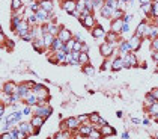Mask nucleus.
Instances as JSON below:
<instances>
[{
    "label": "nucleus",
    "mask_w": 158,
    "mask_h": 139,
    "mask_svg": "<svg viewBox=\"0 0 158 139\" xmlns=\"http://www.w3.org/2000/svg\"><path fill=\"white\" fill-rule=\"evenodd\" d=\"M57 38H60V39H62V42L66 44L68 41H71V39H72V34H71L68 29H65V27H63V29H60V32H59Z\"/></svg>",
    "instance_id": "423d86ee"
},
{
    "label": "nucleus",
    "mask_w": 158,
    "mask_h": 139,
    "mask_svg": "<svg viewBox=\"0 0 158 139\" xmlns=\"http://www.w3.org/2000/svg\"><path fill=\"white\" fill-rule=\"evenodd\" d=\"M142 123H143V124H144V125H148V124H149V120H148V118H144V120H143V121H142Z\"/></svg>",
    "instance_id": "13d9d810"
},
{
    "label": "nucleus",
    "mask_w": 158,
    "mask_h": 139,
    "mask_svg": "<svg viewBox=\"0 0 158 139\" xmlns=\"http://www.w3.org/2000/svg\"><path fill=\"white\" fill-rule=\"evenodd\" d=\"M123 15V12L121 11V9H115V12H113V18L115 20H117V18H121Z\"/></svg>",
    "instance_id": "ea45409f"
},
{
    "label": "nucleus",
    "mask_w": 158,
    "mask_h": 139,
    "mask_svg": "<svg viewBox=\"0 0 158 139\" xmlns=\"http://www.w3.org/2000/svg\"><path fill=\"white\" fill-rule=\"evenodd\" d=\"M29 92H30V88L26 86V85H18V86H17V94L21 98H26L29 95Z\"/></svg>",
    "instance_id": "9d476101"
},
{
    "label": "nucleus",
    "mask_w": 158,
    "mask_h": 139,
    "mask_svg": "<svg viewBox=\"0 0 158 139\" xmlns=\"http://www.w3.org/2000/svg\"><path fill=\"white\" fill-rule=\"evenodd\" d=\"M87 50H89V47H87V44H83V47H81V53H87Z\"/></svg>",
    "instance_id": "603ef678"
},
{
    "label": "nucleus",
    "mask_w": 158,
    "mask_h": 139,
    "mask_svg": "<svg viewBox=\"0 0 158 139\" xmlns=\"http://www.w3.org/2000/svg\"><path fill=\"white\" fill-rule=\"evenodd\" d=\"M154 116H155V121L158 123V114H157V115H154Z\"/></svg>",
    "instance_id": "e2e57ef3"
},
{
    "label": "nucleus",
    "mask_w": 158,
    "mask_h": 139,
    "mask_svg": "<svg viewBox=\"0 0 158 139\" xmlns=\"http://www.w3.org/2000/svg\"><path fill=\"white\" fill-rule=\"evenodd\" d=\"M100 51L104 58H108L111 53H113V49H111V42H104L101 47H100Z\"/></svg>",
    "instance_id": "0eeeda50"
},
{
    "label": "nucleus",
    "mask_w": 158,
    "mask_h": 139,
    "mask_svg": "<svg viewBox=\"0 0 158 139\" xmlns=\"http://www.w3.org/2000/svg\"><path fill=\"white\" fill-rule=\"evenodd\" d=\"M144 103H146V106H152L154 103H155V100H154V97H152V94H149L146 95V100H144Z\"/></svg>",
    "instance_id": "4c0bfd02"
},
{
    "label": "nucleus",
    "mask_w": 158,
    "mask_h": 139,
    "mask_svg": "<svg viewBox=\"0 0 158 139\" xmlns=\"http://www.w3.org/2000/svg\"><path fill=\"white\" fill-rule=\"evenodd\" d=\"M11 6H12V11H17L23 6V0H12Z\"/></svg>",
    "instance_id": "473e14b6"
},
{
    "label": "nucleus",
    "mask_w": 158,
    "mask_h": 139,
    "mask_svg": "<svg viewBox=\"0 0 158 139\" xmlns=\"http://www.w3.org/2000/svg\"><path fill=\"white\" fill-rule=\"evenodd\" d=\"M122 138H123V139H128L130 135H128V133H122Z\"/></svg>",
    "instance_id": "052dcab7"
},
{
    "label": "nucleus",
    "mask_w": 158,
    "mask_h": 139,
    "mask_svg": "<svg viewBox=\"0 0 158 139\" xmlns=\"http://www.w3.org/2000/svg\"><path fill=\"white\" fill-rule=\"evenodd\" d=\"M113 12H115V9L113 8H110V6H107L104 3V6L101 8V15L104 17V18H110V17H113Z\"/></svg>",
    "instance_id": "dca6fc26"
},
{
    "label": "nucleus",
    "mask_w": 158,
    "mask_h": 139,
    "mask_svg": "<svg viewBox=\"0 0 158 139\" xmlns=\"http://www.w3.org/2000/svg\"><path fill=\"white\" fill-rule=\"evenodd\" d=\"M89 139H100V138H102V135H101V131L100 130H95V129H92V131L89 133V136H87Z\"/></svg>",
    "instance_id": "c85d7f7f"
},
{
    "label": "nucleus",
    "mask_w": 158,
    "mask_h": 139,
    "mask_svg": "<svg viewBox=\"0 0 158 139\" xmlns=\"http://www.w3.org/2000/svg\"><path fill=\"white\" fill-rule=\"evenodd\" d=\"M122 2H128V0H122Z\"/></svg>",
    "instance_id": "0e129e2a"
},
{
    "label": "nucleus",
    "mask_w": 158,
    "mask_h": 139,
    "mask_svg": "<svg viewBox=\"0 0 158 139\" xmlns=\"http://www.w3.org/2000/svg\"><path fill=\"white\" fill-rule=\"evenodd\" d=\"M2 138L3 139H14L12 135H11V131H5V133H2Z\"/></svg>",
    "instance_id": "49530a36"
},
{
    "label": "nucleus",
    "mask_w": 158,
    "mask_h": 139,
    "mask_svg": "<svg viewBox=\"0 0 158 139\" xmlns=\"http://www.w3.org/2000/svg\"><path fill=\"white\" fill-rule=\"evenodd\" d=\"M32 127H33V125L32 124H26V123H21L20 124V131H24V133H32Z\"/></svg>",
    "instance_id": "bb28decb"
},
{
    "label": "nucleus",
    "mask_w": 158,
    "mask_h": 139,
    "mask_svg": "<svg viewBox=\"0 0 158 139\" xmlns=\"http://www.w3.org/2000/svg\"><path fill=\"white\" fill-rule=\"evenodd\" d=\"M78 62H80V64H87V62H89L87 53H81V51H80V58H78Z\"/></svg>",
    "instance_id": "72a5a7b5"
},
{
    "label": "nucleus",
    "mask_w": 158,
    "mask_h": 139,
    "mask_svg": "<svg viewBox=\"0 0 158 139\" xmlns=\"http://www.w3.org/2000/svg\"><path fill=\"white\" fill-rule=\"evenodd\" d=\"M119 50H121V53H122V56H123V55H127V53L131 50V45H130V42H128V41L122 42V44L119 45Z\"/></svg>",
    "instance_id": "a878e982"
},
{
    "label": "nucleus",
    "mask_w": 158,
    "mask_h": 139,
    "mask_svg": "<svg viewBox=\"0 0 158 139\" xmlns=\"http://www.w3.org/2000/svg\"><path fill=\"white\" fill-rule=\"evenodd\" d=\"M66 124H68V129L72 130V129H77L80 121H78V118H68L66 120Z\"/></svg>",
    "instance_id": "4be33fe9"
},
{
    "label": "nucleus",
    "mask_w": 158,
    "mask_h": 139,
    "mask_svg": "<svg viewBox=\"0 0 158 139\" xmlns=\"http://www.w3.org/2000/svg\"><path fill=\"white\" fill-rule=\"evenodd\" d=\"M35 15L38 18V21H45L48 18V12L44 11V9H39V12H35Z\"/></svg>",
    "instance_id": "b1692460"
},
{
    "label": "nucleus",
    "mask_w": 158,
    "mask_h": 139,
    "mask_svg": "<svg viewBox=\"0 0 158 139\" xmlns=\"http://www.w3.org/2000/svg\"><path fill=\"white\" fill-rule=\"evenodd\" d=\"M123 68V58H116L113 62H111V70L113 71H119Z\"/></svg>",
    "instance_id": "a211bd4d"
},
{
    "label": "nucleus",
    "mask_w": 158,
    "mask_h": 139,
    "mask_svg": "<svg viewBox=\"0 0 158 139\" xmlns=\"http://www.w3.org/2000/svg\"><path fill=\"white\" fill-rule=\"evenodd\" d=\"M137 65V58L136 55L133 53H127V55H123V67L125 68H131V67H136Z\"/></svg>",
    "instance_id": "f03ea898"
},
{
    "label": "nucleus",
    "mask_w": 158,
    "mask_h": 139,
    "mask_svg": "<svg viewBox=\"0 0 158 139\" xmlns=\"http://www.w3.org/2000/svg\"><path fill=\"white\" fill-rule=\"evenodd\" d=\"M15 32H17L20 36H23L24 34H27V32H29V21H21V23L17 26Z\"/></svg>",
    "instance_id": "6e6552de"
},
{
    "label": "nucleus",
    "mask_w": 158,
    "mask_h": 139,
    "mask_svg": "<svg viewBox=\"0 0 158 139\" xmlns=\"http://www.w3.org/2000/svg\"><path fill=\"white\" fill-rule=\"evenodd\" d=\"M122 26H123L122 18L115 20L113 24H111V32H115V34H119V32H122Z\"/></svg>",
    "instance_id": "4468645a"
},
{
    "label": "nucleus",
    "mask_w": 158,
    "mask_h": 139,
    "mask_svg": "<svg viewBox=\"0 0 158 139\" xmlns=\"http://www.w3.org/2000/svg\"><path fill=\"white\" fill-rule=\"evenodd\" d=\"M100 131H101V135H102V136H110V135H115V133H116L115 129H113V127H110L108 124L101 125V127H100Z\"/></svg>",
    "instance_id": "f8f14e48"
},
{
    "label": "nucleus",
    "mask_w": 158,
    "mask_h": 139,
    "mask_svg": "<svg viewBox=\"0 0 158 139\" xmlns=\"http://www.w3.org/2000/svg\"><path fill=\"white\" fill-rule=\"evenodd\" d=\"M30 8H32V11H33V12H36L38 9H41V6H39V3H32Z\"/></svg>",
    "instance_id": "09e8293b"
},
{
    "label": "nucleus",
    "mask_w": 158,
    "mask_h": 139,
    "mask_svg": "<svg viewBox=\"0 0 158 139\" xmlns=\"http://www.w3.org/2000/svg\"><path fill=\"white\" fill-rule=\"evenodd\" d=\"M11 135H12V138H14V139H17L20 136V129H12L11 130Z\"/></svg>",
    "instance_id": "37998d69"
},
{
    "label": "nucleus",
    "mask_w": 158,
    "mask_h": 139,
    "mask_svg": "<svg viewBox=\"0 0 158 139\" xmlns=\"http://www.w3.org/2000/svg\"><path fill=\"white\" fill-rule=\"evenodd\" d=\"M92 129H94L92 125H83V127L80 129V133H83V136H84V138H87V136H89V133L92 131Z\"/></svg>",
    "instance_id": "c756f323"
},
{
    "label": "nucleus",
    "mask_w": 158,
    "mask_h": 139,
    "mask_svg": "<svg viewBox=\"0 0 158 139\" xmlns=\"http://www.w3.org/2000/svg\"><path fill=\"white\" fill-rule=\"evenodd\" d=\"M21 21H23V20L20 18L18 15L12 17V21H11V29H12V30H15V29H17V26H18L20 23H21Z\"/></svg>",
    "instance_id": "cd10ccee"
},
{
    "label": "nucleus",
    "mask_w": 158,
    "mask_h": 139,
    "mask_svg": "<svg viewBox=\"0 0 158 139\" xmlns=\"http://www.w3.org/2000/svg\"><path fill=\"white\" fill-rule=\"evenodd\" d=\"M33 112H35V115H41V116H44L45 120L53 114V109L50 108V106H42V104H39V106H36V108L33 109Z\"/></svg>",
    "instance_id": "f257e3e1"
},
{
    "label": "nucleus",
    "mask_w": 158,
    "mask_h": 139,
    "mask_svg": "<svg viewBox=\"0 0 158 139\" xmlns=\"http://www.w3.org/2000/svg\"><path fill=\"white\" fill-rule=\"evenodd\" d=\"M83 26H84V27H87V29H94V26H95V18L92 17V14H89V15H84Z\"/></svg>",
    "instance_id": "2eb2a0df"
},
{
    "label": "nucleus",
    "mask_w": 158,
    "mask_h": 139,
    "mask_svg": "<svg viewBox=\"0 0 158 139\" xmlns=\"http://www.w3.org/2000/svg\"><path fill=\"white\" fill-rule=\"evenodd\" d=\"M128 30H130L128 23H125V21H123V26H122V34H125V32H128Z\"/></svg>",
    "instance_id": "8fccbe9b"
},
{
    "label": "nucleus",
    "mask_w": 158,
    "mask_h": 139,
    "mask_svg": "<svg viewBox=\"0 0 158 139\" xmlns=\"http://www.w3.org/2000/svg\"><path fill=\"white\" fill-rule=\"evenodd\" d=\"M3 92H6V94H15L17 92V86H15V83H12V82H8V83H5V86H3Z\"/></svg>",
    "instance_id": "6ab92c4d"
},
{
    "label": "nucleus",
    "mask_w": 158,
    "mask_h": 139,
    "mask_svg": "<svg viewBox=\"0 0 158 139\" xmlns=\"http://www.w3.org/2000/svg\"><path fill=\"white\" fill-rule=\"evenodd\" d=\"M108 65H110V62H108V61H105V62H104V65H102V70L108 68Z\"/></svg>",
    "instance_id": "6e6d98bb"
},
{
    "label": "nucleus",
    "mask_w": 158,
    "mask_h": 139,
    "mask_svg": "<svg viewBox=\"0 0 158 139\" xmlns=\"http://www.w3.org/2000/svg\"><path fill=\"white\" fill-rule=\"evenodd\" d=\"M44 120H45L44 116H41V115H35L33 118H32V121H30V124L33 125L35 129H41V125L44 124Z\"/></svg>",
    "instance_id": "ddd939ff"
},
{
    "label": "nucleus",
    "mask_w": 158,
    "mask_h": 139,
    "mask_svg": "<svg viewBox=\"0 0 158 139\" xmlns=\"http://www.w3.org/2000/svg\"><path fill=\"white\" fill-rule=\"evenodd\" d=\"M157 62H158V59H157Z\"/></svg>",
    "instance_id": "69168bd1"
},
{
    "label": "nucleus",
    "mask_w": 158,
    "mask_h": 139,
    "mask_svg": "<svg viewBox=\"0 0 158 139\" xmlns=\"http://www.w3.org/2000/svg\"><path fill=\"white\" fill-rule=\"evenodd\" d=\"M39 101V98L36 94H29L27 97H26V103H27L29 106H33V104H38Z\"/></svg>",
    "instance_id": "412c9836"
},
{
    "label": "nucleus",
    "mask_w": 158,
    "mask_h": 139,
    "mask_svg": "<svg viewBox=\"0 0 158 139\" xmlns=\"http://www.w3.org/2000/svg\"><path fill=\"white\" fill-rule=\"evenodd\" d=\"M77 118H78V121H80V123H87L89 121V115H80Z\"/></svg>",
    "instance_id": "c03bdc74"
},
{
    "label": "nucleus",
    "mask_w": 158,
    "mask_h": 139,
    "mask_svg": "<svg viewBox=\"0 0 158 139\" xmlns=\"http://www.w3.org/2000/svg\"><path fill=\"white\" fill-rule=\"evenodd\" d=\"M142 11L144 12V14H146V12H151V11H152V6H151L149 3H146V5H142Z\"/></svg>",
    "instance_id": "a19ab883"
},
{
    "label": "nucleus",
    "mask_w": 158,
    "mask_h": 139,
    "mask_svg": "<svg viewBox=\"0 0 158 139\" xmlns=\"http://www.w3.org/2000/svg\"><path fill=\"white\" fill-rule=\"evenodd\" d=\"M57 55H56V59L59 62H65L66 61V58H68V53L65 51V50H59V51H56Z\"/></svg>",
    "instance_id": "393cba45"
},
{
    "label": "nucleus",
    "mask_w": 158,
    "mask_h": 139,
    "mask_svg": "<svg viewBox=\"0 0 158 139\" xmlns=\"http://www.w3.org/2000/svg\"><path fill=\"white\" fill-rule=\"evenodd\" d=\"M5 114V106L3 104H0V116H2Z\"/></svg>",
    "instance_id": "5fc2aeb1"
},
{
    "label": "nucleus",
    "mask_w": 158,
    "mask_h": 139,
    "mask_svg": "<svg viewBox=\"0 0 158 139\" xmlns=\"http://www.w3.org/2000/svg\"><path fill=\"white\" fill-rule=\"evenodd\" d=\"M105 38H107V42H115L116 41V34H115V32H111V34H108Z\"/></svg>",
    "instance_id": "58836bf2"
},
{
    "label": "nucleus",
    "mask_w": 158,
    "mask_h": 139,
    "mask_svg": "<svg viewBox=\"0 0 158 139\" xmlns=\"http://www.w3.org/2000/svg\"><path fill=\"white\" fill-rule=\"evenodd\" d=\"M39 6H41V9L47 11V12H51V9H53L51 0H41V2H39Z\"/></svg>",
    "instance_id": "aec40b11"
},
{
    "label": "nucleus",
    "mask_w": 158,
    "mask_h": 139,
    "mask_svg": "<svg viewBox=\"0 0 158 139\" xmlns=\"http://www.w3.org/2000/svg\"><path fill=\"white\" fill-rule=\"evenodd\" d=\"M130 45H131V50H139L140 49V44H142V36H133L130 39Z\"/></svg>",
    "instance_id": "1a4fd4ad"
},
{
    "label": "nucleus",
    "mask_w": 158,
    "mask_h": 139,
    "mask_svg": "<svg viewBox=\"0 0 158 139\" xmlns=\"http://www.w3.org/2000/svg\"><path fill=\"white\" fill-rule=\"evenodd\" d=\"M30 112H32V110H30V108L27 106V108H26V109H23V115H29Z\"/></svg>",
    "instance_id": "864d4df0"
},
{
    "label": "nucleus",
    "mask_w": 158,
    "mask_h": 139,
    "mask_svg": "<svg viewBox=\"0 0 158 139\" xmlns=\"http://www.w3.org/2000/svg\"><path fill=\"white\" fill-rule=\"evenodd\" d=\"M42 39H44V45H45V49H48V47H51V44H53V41L56 39V36L48 32V34H44V35H42Z\"/></svg>",
    "instance_id": "9b49d317"
},
{
    "label": "nucleus",
    "mask_w": 158,
    "mask_h": 139,
    "mask_svg": "<svg viewBox=\"0 0 158 139\" xmlns=\"http://www.w3.org/2000/svg\"><path fill=\"white\" fill-rule=\"evenodd\" d=\"M152 15H155V17H158V2H155L154 5H152Z\"/></svg>",
    "instance_id": "79ce46f5"
},
{
    "label": "nucleus",
    "mask_w": 158,
    "mask_h": 139,
    "mask_svg": "<svg viewBox=\"0 0 158 139\" xmlns=\"http://www.w3.org/2000/svg\"><path fill=\"white\" fill-rule=\"evenodd\" d=\"M148 34H149L148 23H146V21H142V23L139 24V27H137V30H136V35H137V36H148Z\"/></svg>",
    "instance_id": "39448f33"
},
{
    "label": "nucleus",
    "mask_w": 158,
    "mask_h": 139,
    "mask_svg": "<svg viewBox=\"0 0 158 139\" xmlns=\"http://www.w3.org/2000/svg\"><path fill=\"white\" fill-rule=\"evenodd\" d=\"M65 138H71V133H69V130L68 131H59V133L54 135V139H65Z\"/></svg>",
    "instance_id": "7c9ffc66"
},
{
    "label": "nucleus",
    "mask_w": 158,
    "mask_h": 139,
    "mask_svg": "<svg viewBox=\"0 0 158 139\" xmlns=\"http://www.w3.org/2000/svg\"><path fill=\"white\" fill-rule=\"evenodd\" d=\"M51 50H54V51H59V50H63L65 49V42H62V39L60 38H56L54 41H53L51 44Z\"/></svg>",
    "instance_id": "f3484780"
},
{
    "label": "nucleus",
    "mask_w": 158,
    "mask_h": 139,
    "mask_svg": "<svg viewBox=\"0 0 158 139\" xmlns=\"http://www.w3.org/2000/svg\"><path fill=\"white\" fill-rule=\"evenodd\" d=\"M84 73H86V74H89V76H94L95 70H94V67H92V65L86 64V65H84Z\"/></svg>",
    "instance_id": "e433bc0d"
},
{
    "label": "nucleus",
    "mask_w": 158,
    "mask_h": 139,
    "mask_svg": "<svg viewBox=\"0 0 158 139\" xmlns=\"http://www.w3.org/2000/svg\"><path fill=\"white\" fill-rule=\"evenodd\" d=\"M100 120H101V118H100V115H98L96 112H94V114L89 115V121L94 123V124H98V123H100Z\"/></svg>",
    "instance_id": "2f4dec72"
},
{
    "label": "nucleus",
    "mask_w": 158,
    "mask_h": 139,
    "mask_svg": "<svg viewBox=\"0 0 158 139\" xmlns=\"http://www.w3.org/2000/svg\"><path fill=\"white\" fill-rule=\"evenodd\" d=\"M6 45H8L9 49H12V47H14V42H12V41H8V42H6Z\"/></svg>",
    "instance_id": "4d7b16f0"
},
{
    "label": "nucleus",
    "mask_w": 158,
    "mask_h": 139,
    "mask_svg": "<svg viewBox=\"0 0 158 139\" xmlns=\"http://www.w3.org/2000/svg\"><path fill=\"white\" fill-rule=\"evenodd\" d=\"M33 91L36 92V95H38V98H39V100H47V98H48V95H50L48 89L45 88V86H42V85H35Z\"/></svg>",
    "instance_id": "7ed1b4c3"
},
{
    "label": "nucleus",
    "mask_w": 158,
    "mask_h": 139,
    "mask_svg": "<svg viewBox=\"0 0 158 139\" xmlns=\"http://www.w3.org/2000/svg\"><path fill=\"white\" fill-rule=\"evenodd\" d=\"M149 2H151V0H140L142 5H146V3H149Z\"/></svg>",
    "instance_id": "bf43d9fd"
},
{
    "label": "nucleus",
    "mask_w": 158,
    "mask_h": 139,
    "mask_svg": "<svg viewBox=\"0 0 158 139\" xmlns=\"http://www.w3.org/2000/svg\"><path fill=\"white\" fill-rule=\"evenodd\" d=\"M92 35H94V38H102V36H105V32L100 26V27H94V29H92Z\"/></svg>",
    "instance_id": "5701e85b"
},
{
    "label": "nucleus",
    "mask_w": 158,
    "mask_h": 139,
    "mask_svg": "<svg viewBox=\"0 0 158 139\" xmlns=\"http://www.w3.org/2000/svg\"><path fill=\"white\" fill-rule=\"evenodd\" d=\"M62 8L71 15L74 11H77V3H75V0H65L62 3Z\"/></svg>",
    "instance_id": "20e7f679"
},
{
    "label": "nucleus",
    "mask_w": 158,
    "mask_h": 139,
    "mask_svg": "<svg viewBox=\"0 0 158 139\" xmlns=\"http://www.w3.org/2000/svg\"><path fill=\"white\" fill-rule=\"evenodd\" d=\"M151 94H152V97H154V100H155V101H158V88L152 89V91H151Z\"/></svg>",
    "instance_id": "a18cd8bd"
},
{
    "label": "nucleus",
    "mask_w": 158,
    "mask_h": 139,
    "mask_svg": "<svg viewBox=\"0 0 158 139\" xmlns=\"http://www.w3.org/2000/svg\"><path fill=\"white\" fill-rule=\"evenodd\" d=\"M149 114H152V115L158 114V101H155L152 106H149Z\"/></svg>",
    "instance_id": "c9c22d12"
},
{
    "label": "nucleus",
    "mask_w": 158,
    "mask_h": 139,
    "mask_svg": "<svg viewBox=\"0 0 158 139\" xmlns=\"http://www.w3.org/2000/svg\"><path fill=\"white\" fill-rule=\"evenodd\" d=\"M133 123H134V124H139L140 121H139V120H137V118H133Z\"/></svg>",
    "instance_id": "680f3d73"
},
{
    "label": "nucleus",
    "mask_w": 158,
    "mask_h": 139,
    "mask_svg": "<svg viewBox=\"0 0 158 139\" xmlns=\"http://www.w3.org/2000/svg\"><path fill=\"white\" fill-rule=\"evenodd\" d=\"M152 49H154L155 51H158V39H157V38L154 39V42H152Z\"/></svg>",
    "instance_id": "3c124183"
},
{
    "label": "nucleus",
    "mask_w": 158,
    "mask_h": 139,
    "mask_svg": "<svg viewBox=\"0 0 158 139\" xmlns=\"http://www.w3.org/2000/svg\"><path fill=\"white\" fill-rule=\"evenodd\" d=\"M117 3H119V0H105V5L113 9H117Z\"/></svg>",
    "instance_id": "f704fd0d"
},
{
    "label": "nucleus",
    "mask_w": 158,
    "mask_h": 139,
    "mask_svg": "<svg viewBox=\"0 0 158 139\" xmlns=\"http://www.w3.org/2000/svg\"><path fill=\"white\" fill-rule=\"evenodd\" d=\"M27 21H29L30 24H35V23L38 21V18H36V15H30V17H29V20H27Z\"/></svg>",
    "instance_id": "de8ad7c7"
}]
</instances>
